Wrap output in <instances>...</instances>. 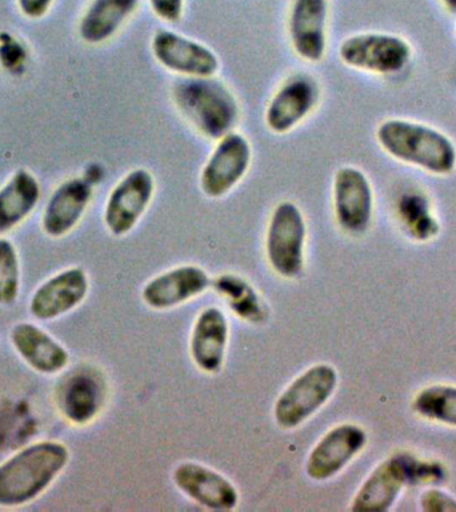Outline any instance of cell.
<instances>
[{
	"label": "cell",
	"mask_w": 456,
	"mask_h": 512,
	"mask_svg": "<svg viewBox=\"0 0 456 512\" xmlns=\"http://www.w3.org/2000/svg\"><path fill=\"white\" fill-rule=\"evenodd\" d=\"M376 142L396 162L434 176L456 171V144L439 128L411 119L383 120L376 128Z\"/></svg>",
	"instance_id": "6da1fadb"
},
{
	"label": "cell",
	"mask_w": 456,
	"mask_h": 512,
	"mask_svg": "<svg viewBox=\"0 0 456 512\" xmlns=\"http://www.w3.org/2000/svg\"><path fill=\"white\" fill-rule=\"evenodd\" d=\"M70 460L66 444L43 440L0 464V506H23L42 495Z\"/></svg>",
	"instance_id": "7a4b0ae2"
},
{
	"label": "cell",
	"mask_w": 456,
	"mask_h": 512,
	"mask_svg": "<svg viewBox=\"0 0 456 512\" xmlns=\"http://www.w3.org/2000/svg\"><path fill=\"white\" fill-rule=\"evenodd\" d=\"M172 99L184 116L206 138L219 140L234 131L239 103L230 88L212 78H184L172 87Z\"/></svg>",
	"instance_id": "3957f363"
},
{
	"label": "cell",
	"mask_w": 456,
	"mask_h": 512,
	"mask_svg": "<svg viewBox=\"0 0 456 512\" xmlns=\"http://www.w3.org/2000/svg\"><path fill=\"white\" fill-rule=\"evenodd\" d=\"M338 386V372L331 364H315L282 392L274 406L276 424L294 430L330 400Z\"/></svg>",
	"instance_id": "277c9868"
},
{
	"label": "cell",
	"mask_w": 456,
	"mask_h": 512,
	"mask_svg": "<svg viewBox=\"0 0 456 512\" xmlns=\"http://www.w3.org/2000/svg\"><path fill=\"white\" fill-rule=\"evenodd\" d=\"M412 46L407 39L387 32H362L348 36L339 47L344 66L374 75H394L411 62Z\"/></svg>",
	"instance_id": "5b68a950"
},
{
	"label": "cell",
	"mask_w": 456,
	"mask_h": 512,
	"mask_svg": "<svg viewBox=\"0 0 456 512\" xmlns=\"http://www.w3.org/2000/svg\"><path fill=\"white\" fill-rule=\"evenodd\" d=\"M306 220L295 203L282 202L272 212L267 228L266 254L276 274L286 279L296 278L304 266Z\"/></svg>",
	"instance_id": "8992f818"
},
{
	"label": "cell",
	"mask_w": 456,
	"mask_h": 512,
	"mask_svg": "<svg viewBox=\"0 0 456 512\" xmlns=\"http://www.w3.org/2000/svg\"><path fill=\"white\" fill-rule=\"evenodd\" d=\"M426 463L403 454L384 459L364 480L352 500L351 511L386 512L398 500L400 492L415 476H422Z\"/></svg>",
	"instance_id": "52a82bcc"
},
{
	"label": "cell",
	"mask_w": 456,
	"mask_h": 512,
	"mask_svg": "<svg viewBox=\"0 0 456 512\" xmlns=\"http://www.w3.org/2000/svg\"><path fill=\"white\" fill-rule=\"evenodd\" d=\"M332 203L336 223L350 235H363L371 227L375 194L371 180L354 166L336 170L332 184Z\"/></svg>",
	"instance_id": "ba28073f"
},
{
	"label": "cell",
	"mask_w": 456,
	"mask_h": 512,
	"mask_svg": "<svg viewBox=\"0 0 456 512\" xmlns=\"http://www.w3.org/2000/svg\"><path fill=\"white\" fill-rule=\"evenodd\" d=\"M216 146L200 171V190L208 198L227 195L246 176L251 166V144L246 136L231 131Z\"/></svg>",
	"instance_id": "9c48e42d"
},
{
	"label": "cell",
	"mask_w": 456,
	"mask_h": 512,
	"mask_svg": "<svg viewBox=\"0 0 456 512\" xmlns=\"http://www.w3.org/2000/svg\"><path fill=\"white\" fill-rule=\"evenodd\" d=\"M155 178L147 168H135L112 188L104 207V224L114 236L132 231L150 206Z\"/></svg>",
	"instance_id": "30bf717a"
},
{
	"label": "cell",
	"mask_w": 456,
	"mask_h": 512,
	"mask_svg": "<svg viewBox=\"0 0 456 512\" xmlns=\"http://www.w3.org/2000/svg\"><path fill=\"white\" fill-rule=\"evenodd\" d=\"M151 51L160 66L183 78H212L219 71L220 62L214 51L174 31H156Z\"/></svg>",
	"instance_id": "8fae6325"
},
{
	"label": "cell",
	"mask_w": 456,
	"mask_h": 512,
	"mask_svg": "<svg viewBox=\"0 0 456 512\" xmlns=\"http://www.w3.org/2000/svg\"><path fill=\"white\" fill-rule=\"evenodd\" d=\"M366 444V431L358 424L344 423L331 428L308 455V478L316 482L334 478L363 451Z\"/></svg>",
	"instance_id": "7c38bea8"
},
{
	"label": "cell",
	"mask_w": 456,
	"mask_h": 512,
	"mask_svg": "<svg viewBox=\"0 0 456 512\" xmlns=\"http://www.w3.org/2000/svg\"><path fill=\"white\" fill-rule=\"evenodd\" d=\"M319 96L318 83L312 76H290L268 103L264 114L268 130L279 135L295 130L318 106Z\"/></svg>",
	"instance_id": "4fadbf2b"
},
{
	"label": "cell",
	"mask_w": 456,
	"mask_h": 512,
	"mask_svg": "<svg viewBox=\"0 0 456 512\" xmlns=\"http://www.w3.org/2000/svg\"><path fill=\"white\" fill-rule=\"evenodd\" d=\"M172 476L184 495L208 510L230 511L238 506L239 494L234 484L210 467L184 462L175 468Z\"/></svg>",
	"instance_id": "5bb4252c"
},
{
	"label": "cell",
	"mask_w": 456,
	"mask_h": 512,
	"mask_svg": "<svg viewBox=\"0 0 456 512\" xmlns=\"http://www.w3.org/2000/svg\"><path fill=\"white\" fill-rule=\"evenodd\" d=\"M327 0H294L288 34L295 54L310 63H319L327 50Z\"/></svg>",
	"instance_id": "9a60e30c"
},
{
	"label": "cell",
	"mask_w": 456,
	"mask_h": 512,
	"mask_svg": "<svg viewBox=\"0 0 456 512\" xmlns=\"http://www.w3.org/2000/svg\"><path fill=\"white\" fill-rule=\"evenodd\" d=\"M86 271L80 267L67 268L46 280L34 292L30 312L39 320H54L74 310L88 294Z\"/></svg>",
	"instance_id": "2e32d148"
},
{
	"label": "cell",
	"mask_w": 456,
	"mask_h": 512,
	"mask_svg": "<svg viewBox=\"0 0 456 512\" xmlns=\"http://www.w3.org/2000/svg\"><path fill=\"white\" fill-rule=\"evenodd\" d=\"M94 188L86 178H71L60 183L44 208L42 227L50 238L70 234L90 206Z\"/></svg>",
	"instance_id": "e0dca14e"
},
{
	"label": "cell",
	"mask_w": 456,
	"mask_h": 512,
	"mask_svg": "<svg viewBox=\"0 0 456 512\" xmlns=\"http://www.w3.org/2000/svg\"><path fill=\"white\" fill-rule=\"evenodd\" d=\"M210 286L207 272L188 264L155 276L144 286L142 298L154 310H170L203 294Z\"/></svg>",
	"instance_id": "ac0fdd59"
},
{
	"label": "cell",
	"mask_w": 456,
	"mask_h": 512,
	"mask_svg": "<svg viewBox=\"0 0 456 512\" xmlns=\"http://www.w3.org/2000/svg\"><path fill=\"white\" fill-rule=\"evenodd\" d=\"M226 315L216 307L204 308L194 324L190 342V354L196 366L207 374L222 370L228 344Z\"/></svg>",
	"instance_id": "d6986e66"
},
{
	"label": "cell",
	"mask_w": 456,
	"mask_h": 512,
	"mask_svg": "<svg viewBox=\"0 0 456 512\" xmlns=\"http://www.w3.org/2000/svg\"><path fill=\"white\" fill-rule=\"evenodd\" d=\"M11 343L24 362L39 374H58L70 360L66 348L36 324H16L11 331Z\"/></svg>",
	"instance_id": "ffe728a7"
},
{
	"label": "cell",
	"mask_w": 456,
	"mask_h": 512,
	"mask_svg": "<svg viewBox=\"0 0 456 512\" xmlns=\"http://www.w3.org/2000/svg\"><path fill=\"white\" fill-rule=\"evenodd\" d=\"M140 0H92L80 19L78 32L87 44L110 40L138 10Z\"/></svg>",
	"instance_id": "44dd1931"
},
{
	"label": "cell",
	"mask_w": 456,
	"mask_h": 512,
	"mask_svg": "<svg viewBox=\"0 0 456 512\" xmlns=\"http://www.w3.org/2000/svg\"><path fill=\"white\" fill-rule=\"evenodd\" d=\"M39 180L26 168H20L0 188V234L19 226L38 206Z\"/></svg>",
	"instance_id": "7402d4cb"
},
{
	"label": "cell",
	"mask_w": 456,
	"mask_h": 512,
	"mask_svg": "<svg viewBox=\"0 0 456 512\" xmlns=\"http://www.w3.org/2000/svg\"><path fill=\"white\" fill-rule=\"evenodd\" d=\"M211 287L216 294L226 300L231 311L244 322L252 324L266 322L267 311L262 299L255 288L242 276L234 274L216 276L211 280Z\"/></svg>",
	"instance_id": "603a6c76"
},
{
	"label": "cell",
	"mask_w": 456,
	"mask_h": 512,
	"mask_svg": "<svg viewBox=\"0 0 456 512\" xmlns=\"http://www.w3.org/2000/svg\"><path fill=\"white\" fill-rule=\"evenodd\" d=\"M60 406H62L63 415L71 423L91 422L102 407V390L98 380L84 372L72 376L64 386Z\"/></svg>",
	"instance_id": "cb8c5ba5"
},
{
	"label": "cell",
	"mask_w": 456,
	"mask_h": 512,
	"mask_svg": "<svg viewBox=\"0 0 456 512\" xmlns=\"http://www.w3.org/2000/svg\"><path fill=\"white\" fill-rule=\"evenodd\" d=\"M400 224L416 242H428L439 234V222L427 196L419 191H408L398 202Z\"/></svg>",
	"instance_id": "d4e9b609"
},
{
	"label": "cell",
	"mask_w": 456,
	"mask_h": 512,
	"mask_svg": "<svg viewBox=\"0 0 456 512\" xmlns=\"http://www.w3.org/2000/svg\"><path fill=\"white\" fill-rule=\"evenodd\" d=\"M412 411L430 422L456 427V386L432 384L412 399Z\"/></svg>",
	"instance_id": "484cf974"
},
{
	"label": "cell",
	"mask_w": 456,
	"mask_h": 512,
	"mask_svg": "<svg viewBox=\"0 0 456 512\" xmlns=\"http://www.w3.org/2000/svg\"><path fill=\"white\" fill-rule=\"evenodd\" d=\"M20 288V262L18 251L11 240L0 238V304L15 302Z\"/></svg>",
	"instance_id": "4316f807"
},
{
	"label": "cell",
	"mask_w": 456,
	"mask_h": 512,
	"mask_svg": "<svg viewBox=\"0 0 456 512\" xmlns=\"http://www.w3.org/2000/svg\"><path fill=\"white\" fill-rule=\"evenodd\" d=\"M420 510L424 512H456V498L439 488H428L420 495Z\"/></svg>",
	"instance_id": "83f0119b"
},
{
	"label": "cell",
	"mask_w": 456,
	"mask_h": 512,
	"mask_svg": "<svg viewBox=\"0 0 456 512\" xmlns=\"http://www.w3.org/2000/svg\"><path fill=\"white\" fill-rule=\"evenodd\" d=\"M154 14L167 23H179L186 0H148Z\"/></svg>",
	"instance_id": "f1b7e54d"
},
{
	"label": "cell",
	"mask_w": 456,
	"mask_h": 512,
	"mask_svg": "<svg viewBox=\"0 0 456 512\" xmlns=\"http://www.w3.org/2000/svg\"><path fill=\"white\" fill-rule=\"evenodd\" d=\"M16 2H18L20 12L32 20L42 19L54 4V0H16Z\"/></svg>",
	"instance_id": "f546056e"
},
{
	"label": "cell",
	"mask_w": 456,
	"mask_h": 512,
	"mask_svg": "<svg viewBox=\"0 0 456 512\" xmlns=\"http://www.w3.org/2000/svg\"><path fill=\"white\" fill-rule=\"evenodd\" d=\"M443 7L452 15H456V0H440Z\"/></svg>",
	"instance_id": "4dcf8cb0"
},
{
	"label": "cell",
	"mask_w": 456,
	"mask_h": 512,
	"mask_svg": "<svg viewBox=\"0 0 456 512\" xmlns=\"http://www.w3.org/2000/svg\"><path fill=\"white\" fill-rule=\"evenodd\" d=\"M455 40H456V30H455Z\"/></svg>",
	"instance_id": "1f68e13d"
}]
</instances>
